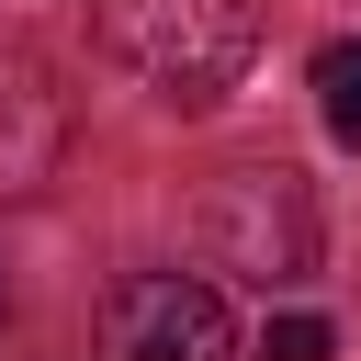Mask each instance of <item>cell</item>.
I'll use <instances>...</instances> for the list:
<instances>
[{
	"label": "cell",
	"instance_id": "obj_1",
	"mask_svg": "<svg viewBox=\"0 0 361 361\" xmlns=\"http://www.w3.org/2000/svg\"><path fill=\"white\" fill-rule=\"evenodd\" d=\"M102 45L113 68H135L158 102L180 113H214L248 56H259V11L248 0H102Z\"/></svg>",
	"mask_w": 361,
	"mask_h": 361
},
{
	"label": "cell",
	"instance_id": "obj_2",
	"mask_svg": "<svg viewBox=\"0 0 361 361\" xmlns=\"http://www.w3.org/2000/svg\"><path fill=\"white\" fill-rule=\"evenodd\" d=\"M203 248L248 282H305L316 271V203L293 169H226L203 192Z\"/></svg>",
	"mask_w": 361,
	"mask_h": 361
},
{
	"label": "cell",
	"instance_id": "obj_3",
	"mask_svg": "<svg viewBox=\"0 0 361 361\" xmlns=\"http://www.w3.org/2000/svg\"><path fill=\"white\" fill-rule=\"evenodd\" d=\"M102 361H237L226 293L192 271H135L102 293Z\"/></svg>",
	"mask_w": 361,
	"mask_h": 361
},
{
	"label": "cell",
	"instance_id": "obj_4",
	"mask_svg": "<svg viewBox=\"0 0 361 361\" xmlns=\"http://www.w3.org/2000/svg\"><path fill=\"white\" fill-rule=\"evenodd\" d=\"M56 158H68V102H56V79H45L34 56H0V203L45 192Z\"/></svg>",
	"mask_w": 361,
	"mask_h": 361
},
{
	"label": "cell",
	"instance_id": "obj_5",
	"mask_svg": "<svg viewBox=\"0 0 361 361\" xmlns=\"http://www.w3.org/2000/svg\"><path fill=\"white\" fill-rule=\"evenodd\" d=\"M316 113H327V135H338V147H361V34L316 45Z\"/></svg>",
	"mask_w": 361,
	"mask_h": 361
},
{
	"label": "cell",
	"instance_id": "obj_6",
	"mask_svg": "<svg viewBox=\"0 0 361 361\" xmlns=\"http://www.w3.org/2000/svg\"><path fill=\"white\" fill-rule=\"evenodd\" d=\"M259 361H338V327H327V316H271Z\"/></svg>",
	"mask_w": 361,
	"mask_h": 361
},
{
	"label": "cell",
	"instance_id": "obj_7",
	"mask_svg": "<svg viewBox=\"0 0 361 361\" xmlns=\"http://www.w3.org/2000/svg\"><path fill=\"white\" fill-rule=\"evenodd\" d=\"M0 327H11V293H0Z\"/></svg>",
	"mask_w": 361,
	"mask_h": 361
}]
</instances>
